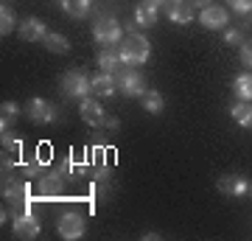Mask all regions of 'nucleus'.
<instances>
[{"label": "nucleus", "mask_w": 252, "mask_h": 241, "mask_svg": "<svg viewBox=\"0 0 252 241\" xmlns=\"http://www.w3.org/2000/svg\"><path fill=\"white\" fill-rule=\"evenodd\" d=\"M59 3H62V9L70 17H87L90 14V6H93V0H59Z\"/></svg>", "instance_id": "nucleus-16"}, {"label": "nucleus", "mask_w": 252, "mask_h": 241, "mask_svg": "<svg viewBox=\"0 0 252 241\" xmlns=\"http://www.w3.org/2000/svg\"><path fill=\"white\" fill-rule=\"evenodd\" d=\"M140 101H143L146 112H152V115H160L162 107H165V99H162V93H157V90H146L143 96H140Z\"/></svg>", "instance_id": "nucleus-14"}, {"label": "nucleus", "mask_w": 252, "mask_h": 241, "mask_svg": "<svg viewBox=\"0 0 252 241\" xmlns=\"http://www.w3.org/2000/svg\"><path fill=\"white\" fill-rule=\"evenodd\" d=\"M149 54H152V48H149V39H143V36L137 34H129L121 42V59H124V65H143L146 59H149Z\"/></svg>", "instance_id": "nucleus-1"}, {"label": "nucleus", "mask_w": 252, "mask_h": 241, "mask_svg": "<svg viewBox=\"0 0 252 241\" xmlns=\"http://www.w3.org/2000/svg\"><path fill=\"white\" fill-rule=\"evenodd\" d=\"M190 3H193V6H199V9H207V6H210V0H190Z\"/></svg>", "instance_id": "nucleus-27"}, {"label": "nucleus", "mask_w": 252, "mask_h": 241, "mask_svg": "<svg viewBox=\"0 0 252 241\" xmlns=\"http://www.w3.org/2000/svg\"><path fill=\"white\" fill-rule=\"evenodd\" d=\"M224 42H227V45L241 42V31H238V28H227V31H224Z\"/></svg>", "instance_id": "nucleus-25"}, {"label": "nucleus", "mask_w": 252, "mask_h": 241, "mask_svg": "<svg viewBox=\"0 0 252 241\" xmlns=\"http://www.w3.org/2000/svg\"><path fill=\"white\" fill-rule=\"evenodd\" d=\"M146 3H149V6H154V9H160L162 3H168V0H146Z\"/></svg>", "instance_id": "nucleus-28"}, {"label": "nucleus", "mask_w": 252, "mask_h": 241, "mask_svg": "<svg viewBox=\"0 0 252 241\" xmlns=\"http://www.w3.org/2000/svg\"><path fill=\"white\" fill-rule=\"evenodd\" d=\"M14 31V11H11V6H0V34L6 36V34H11Z\"/></svg>", "instance_id": "nucleus-21"}, {"label": "nucleus", "mask_w": 252, "mask_h": 241, "mask_svg": "<svg viewBox=\"0 0 252 241\" xmlns=\"http://www.w3.org/2000/svg\"><path fill=\"white\" fill-rule=\"evenodd\" d=\"M230 115H233L241 126H252V101H238V104L230 109Z\"/></svg>", "instance_id": "nucleus-19"}, {"label": "nucleus", "mask_w": 252, "mask_h": 241, "mask_svg": "<svg viewBox=\"0 0 252 241\" xmlns=\"http://www.w3.org/2000/svg\"><path fill=\"white\" fill-rule=\"evenodd\" d=\"M121 23L112 17H104L95 23V28H93V36H95V42L98 45H118V39H121Z\"/></svg>", "instance_id": "nucleus-3"}, {"label": "nucleus", "mask_w": 252, "mask_h": 241, "mask_svg": "<svg viewBox=\"0 0 252 241\" xmlns=\"http://www.w3.org/2000/svg\"><path fill=\"white\" fill-rule=\"evenodd\" d=\"M135 20H137V26H154L157 23V9L149 6V3H140L135 11Z\"/></svg>", "instance_id": "nucleus-20"}, {"label": "nucleus", "mask_w": 252, "mask_h": 241, "mask_svg": "<svg viewBox=\"0 0 252 241\" xmlns=\"http://www.w3.org/2000/svg\"><path fill=\"white\" fill-rule=\"evenodd\" d=\"M81 118H84V124H90V126H101L107 121L104 109H101V104L95 99H81Z\"/></svg>", "instance_id": "nucleus-11"}, {"label": "nucleus", "mask_w": 252, "mask_h": 241, "mask_svg": "<svg viewBox=\"0 0 252 241\" xmlns=\"http://www.w3.org/2000/svg\"><path fill=\"white\" fill-rule=\"evenodd\" d=\"M3 115L14 118V115H17V104H14V101H6V104H3Z\"/></svg>", "instance_id": "nucleus-26"}, {"label": "nucleus", "mask_w": 252, "mask_h": 241, "mask_svg": "<svg viewBox=\"0 0 252 241\" xmlns=\"http://www.w3.org/2000/svg\"><path fill=\"white\" fill-rule=\"evenodd\" d=\"M233 93L241 101H252V73H241V76L233 81Z\"/></svg>", "instance_id": "nucleus-17"}, {"label": "nucleus", "mask_w": 252, "mask_h": 241, "mask_svg": "<svg viewBox=\"0 0 252 241\" xmlns=\"http://www.w3.org/2000/svg\"><path fill=\"white\" fill-rule=\"evenodd\" d=\"M3 194H6L9 199H20L23 194H26V188L17 185V182H6V185H3Z\"/></svg>", "instance_id": "nucleus-22"}, {"label": "nucleus", "mask_w": 252, "mask_h": 241, "mask_svg": "<svg viewBox=\"0 0 252 241\" xmlns=\"http://www.w3.org/2000/svg\"><path fill=\"white\" fill-rule=\"evenodd\" d=\"M165 14H168L171 23L185 26V23L193 20V3H188V0H168L165 3Z\"/></svg>", "instance_id": "nucleus-7"}, {"label": "nucleus", "mask_w": 252, "mask_h": 241, "mask_svg": "<svg viewBox=\"0 0 252 241\" xmlns=\"http://www.w3.org/2000/svg\"><path fill=\"white\" fill-rule=\"evenodd\" d=\"M241 62H244V68H252V42L241 45Z\"/></svg>", "instance_id": "nucleus-24"}, {"label": "nucleus", "mask_w": 252, "mask_h": 241, "mask_svg": "<svg viewBox=\"0 0 252 241\" xmlns=\"http://www.w3.org/2000/svg\"><path fill=\"white\" fill-rule=\"evenodd\" d=\"M26 112H28V118H31L34 124H51V121L56 118L54 104L45 101V99H31L28 101V107H26Z\"/></svg>", "instance_id": "nucleus-6"}, {"label": "nucleus", "mask_w": 252, "mask_h": 241, "mask_svg": "<svg viewBox=\"0 0 252 241\" xmlns=\"http://www.w3.org/2000/svg\"><path fill=\"white\" fill-rule=\"evenodd\" d=\"M244 26H252V11H247V14H244Z\"/></svg>", "instance_id": "nucleus-29"}, {"label": "nucleus", "mask_w": 252, "mask_h": 241, "mask_svg": "<svg viewBox=\"0 0 252 241\" xmlns=\"http://www.w3.org/2000/svg\"><path fill=\"white\" fill-rule=\"evenodd\" d=\"M45 23L39 17H26L20 23V36L26 39V42H36V39H45Z\"/></svg>", "instance_id": "nucleus-10"}, {"label": "nucleus", "mask_w": 252, "mask_h": 241, "mask_svg": "<svg viewBox=\"0 0 252 241\" xmlns=\"http://www.w3.org/2000/svg\"><path fill=\"white\" fill-rule=\"evenodd\" d=\"M14 236L17 239H36L39 236V219L34 213H23L14 219Z\"/></svg>", "instance_id": "nucleus-9"}, {"label": "nucleus", "mask_w": 252, "mask_h": 241, "mask_svg": "<svg viewBox=\"0 0 252 241\" xmlns=\"http://www.w3.org/2000/svg\"><path fill=\"white\" fill-rule=\"evenodd\" d=\"M115 90H118V84H115V79H112V73H101V76L93 79V93H95L98 99H109Z\"/></svg>", "instance_id": "nucleus-13"}, {"label": "nucleus", "mask_w": 252, "mask_h": 241, "mask_svg": "<svg viewBox=\"0 0 252 241\" xmlns=\"http://www.w3.org/2000/svg\"><path fill=\"white\" fill-rule=\"evenodd\" d=\"M118 87L124 96H143V79H140V73L132 70V68H121L118 70Z\"/></svg>", "instance_id": "nucleus-5"}, {"label": "nucleus", "mask_w": 252, "mask_h": 241, "mask_svg": "<svg viewBox=\"0 0 252 241\" xmlns=\"http://www.w3.org/2000/svg\"><path fill=\"white\" fill-rule=\"evenodd\" d=\"M230 9H235L238 14H247V11H252V0H230Z\"/></svg>", "instance_id": "nucleus-23"}, {"label": "nucleus", "mask_w": 252, "mask_h": 241, "mask_svg": "<svg viewBox=\"0 0 252 241\" xmlns=\"http://www.w3.org/2000/svg\"><path fill=\"white\" fill-rule=\"evenodd\" d=\"M93 90V79H87L84 70H67L62 76V93L73 96V99H87V93Z\"/></svg>", "instance_id": "nucleus-2"}, {"label": "nucleus", "mask_w": 252, "mask_h": 241, "mask_svg": "<svg viewBox=\"0 0 252 241\" xmlns=\"http://www.w3.org/2000/svg\"><path fill=\"white\" fill-rule=\"evenodd\" d=\"M98 65L104 68V73H112L115 76L118 70H121V65H124V59H121V54H115V51H101L98 54Z\"/></svg>", "instance_id": "nucleus-15"}, {"label": "nucleus", "mask_w": 252, "mask_h": 241, "mask_svg": "<svg viewBox=\"0 0 252 241\" xmlns=\"http://www.w3.org/2000/svg\"><path fill=\"white\" fill-rule=\"evenodd\" d=\"M56 230H59V236H62L64 241H76V239H81V236H84L87 224H84V216L64 213L62 219H59V224H56Z\"/></svg>", "instance_id": "nucleus-4"}, {"label": "nucleus", "mask_w": 252, "mask_h": 241, "mask_svg": "<svg viewBox=\"0 0 252 241\" xmlns=\"http://www.w3.org/2000/svg\"><path fill=\"white\" fill-rule=\"evenodd\" d=\"M42 42H45V48L54 51V54H67V51H70V42H67L62 34H56V31H48Z\"/></svg>", "instance_id": "nucleus-18"}, {"label": "nucleus", "mask_w": 252, "mask_h": 241, "mask_svg": "<svg viewBox=\"0 0 252 241\" xmlns=\"http://www.w3.org/2000/svg\"><path fill=\"white\" fill-rule=\"evenodd\" d=\"M202 26L210 28V31H219V28L227 26V11L221 6H207L202 9Z\"/></svg>", "instance_id": "nucleus-12"}, {"label": "nucleus", "mask_w": 252, "mask_h": 241, "mask_svg": "<svg viewBox=\"0 0 252 241\" xmlns=\"http://www.w3.org/2000/svg\"><path fill=\"white\" fill-rule=\"evenodd\" d=\"M216 188L221 194H227V197H244V194L250 191V182H247V177H241V174H227V177H221L216 182Z\"/></svg>", "instance_id": "nucleus-8"}]
</instances>
